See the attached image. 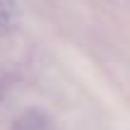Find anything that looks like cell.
<instances>
[{
  "label": "cell",
  "mask_w": 130,
  "mask_h": 130,
  "mask_svg": "<svg viewBox=\"0 0 130 130\" xmlns=\"http://www.w3.org/2000/svg\"><path fill=\"white\" fill-rule=\"evenodd\" d=\"M17 0H0V36L10 34L14 27H17Z\"/></svg>",
  "instance_id": "obj_1"
}]
</instances>
